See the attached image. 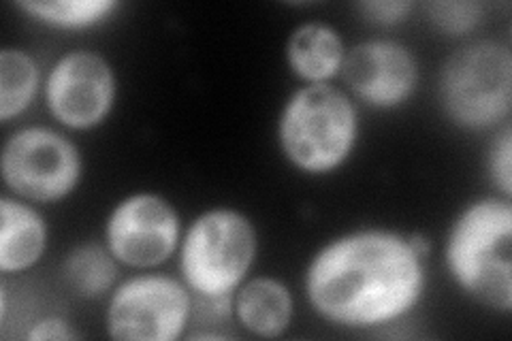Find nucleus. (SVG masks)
I'll return each mask as SVG.
<instances>
[{
    "label": "nucleus",
    "mask_w": 512,
    "mask_h": 341,
    "mask_svg": "<svg viewBox=\"0 0 512 341\" xmlns=\"http://www.w3.org/2000/svg\"><path fill=\"white\" fill-rule=\"evenodd\" d=\"M425 258L410 235L367 226L318 248L303 273V288L323 320L376 329L408 316L421 301Z\"/></svg>",
    "instance_id": "1"
},
{
    "label": "nucleus",
    "mask_w": 512,
    "mask_h": 341,
    "mask_svg": "<svg viewBox=\"0 0 512 341\" xmlns=\"http://www.w3.org/2000/svg\"><path fill=\"white\" fill-rule=\"evenodd\" d=\"M444 265L459 290L493 312L512 310V203L480 197L459 211L444 243Z\"/></svg>",
    "instance_id": "2"
},
{
    "label": "nucleus",
    "mask_w": 512,
    "mask_h": 341,
    "mask_svg": "<svg viewBox=\"0 0 512 341\" xmlns=\"http://www.w3.org/2000/svg\"><path fill=\"white\" fill-rule=\"evenodd\" d=\"M359 141V116L350 96L331 84L301 86L278 118V145L293 169L329 175L346 165Z\"/></svg>",
    "instance_id": "3"
},
{
    "label": "nucleus",
    "mask_w": 512,
    "mask_h": 341,
    "mask_svg": "<svg viewBox=\"0 0 512 341\" xmlns=\"http://www.w3.org/2000/svg\"><path fill=\"white\" fill-rule=\"evenodd\" d=\"M259 237L233 207H212L190 222L180 241L182 282L203 299L233 297L254 265Z\"/></svg>",
    "instance_id": "4"
},
{
    "label": "nucleus",
    "mask_w": 512,
    "mask_h": 341,
    "mask_svg": "<svg viewBox=\"0 0 512 341\" xmlns=\"http://www.w3.org/2000/svg\"><path fill=\"white\" fill-rule=\"evenodd\" d=\"M446 118L463 131H489L506 124L512 109L510 47L480 39L446 58L438 81Z\"/></svg>",
    "instance_id": "5"
},
{
    "label": "nucleus",
    "mask_w": 512,
    "mask_h": 341,
    "mask_svg": "<svg viewBox=\"0 0 512 341\" xmlns=\"http://www.w3.org/2000/svg\"><path fill=\"white\" fill-rule=\"evenodd\" d=\"M0 175L13 197L58 203L71 197L82 182L84 158L67 135L47 126H26L5 141Z\"/></svg>",
    "instance_id": "6"
},
{
    "label": "nucleus",
    "mask_w": 512,
    "mask_h": 341,
    "mask_svg": "<svg viewBox=\"0 0 512 341\" xmlns=\"http://www.w3.org/2000/svg\"><path fill=\"white\" fill-rule=\"evenodd\" d=\"M192 314L190 288L163 273H139L109 295L105 324L116 341H175Z\"/></svg>",
    "instance_id": "7"
},
{
    "label": "nucleus",
    "mask_w": 512,
    "mask_h": 341,
    "mask_svg": "<svg viewBox=\"0 0 512 341\" xmlns=\"http://www.w3.org/2000/svg\"><path fill=\"white\" fill-rule=\"evenodd\" d=\"M175 205L158 192H133L118 201L105 222V246L116 261L133 269L167 263L182 241Z\"/></svg>",
    "instance_id": "8"
},
{
    "label": "nucleus",
    "mask_w": 512,
    "mask_h": 341,
    "mask_svg": "<svg viewBox=\"0 0 512 341\" xmlns=\"http://www.w3.org/2000/svg\"><path fill=\"white\" fill-rule=\"evenodd\" d=\"M52 118L71 131L101 126L116 105L118 79L109 60L90 50L60 56L43 84Z\"/></svg>",
    "instance_id": "9"
},
{
    "label": "nucleus",
    "mask_w": 512,
    "mask_h": 341,
    "mask_svg": "<svg viewBox=\"0 0 512 341\" xmlns=\"http://www.w3.org/2000/svg\"><path fill=\"white\" fill-rule=\"evenodd\" d=\"M342 79L363 105L391 111L406 105L419 88V60L395 39H370L346 50Z\"/></svg>",
    "instance_id": "10"
},
{
    "label": "nucleus",
    "mask_w": 512,
    "mask_h": 341,
    "mask_svg": "<svg viewBox=\"0 0 512 341\" xmlns=\"http://www.w3.org/2000/svg\"><path fill=\"white\" fill-rule=\"evenodd\" d=\"M35 203L13 194L0 197V271L24 273L35 267L47 250V224Z\"/></svg>",
    "instance_id": "11"
},
{
    "label": "nucleus",
    "mask_w": 512,
    "mask_h": 341,
    "mask_svg": "<svg viewBox=\"0 0 512 341\" xmlns=\"http://www.w3.org/2000/svg\"><path fill=\"white\" fill-rule=\"evenodd\" d=\"M346 47L340 32L327 22H303L286 41V64L306 86L329 84L340 75Z\"/></svg>",
    "instance_id": "12"
},
{
    "label": "nucleus",
    "mask_w": 512,
    "mask_h": 341,
    "mask_svg": "<svg viewBox=\"0 0 512 341\" xmlns=\"http://www.w3.org/2000/svg\"><path fill=\"white\" fill-rule=\"evenodd\" d=\"M233 314L256 337H280L293 320V295L276 278H250L235 290Z\"/></svg>",
    "instance_id": "13"
},
{
    "label": "nucleus",
    "mask_w": 512,
    "mask_h": 341,
    "mask_svg": "<svg viewBox=\"0 0 512 341\" xmlns=\"http://www.w3.org/2000/svg\"><path fill=\"white\" fill-rule=\"evenodd\" d=\"M118 261L105 243L86 241L71 248L62 261V280L73 295L94 301L118 286Z\"/></svg>",
    "instance_id": "14"
},
{
    "label": "nucleus",
    "mask_w": 512,
    "mask_h": 341,
    "mask_svg": "<svg viewBox=\"0 0 512 341\" xmlns=\"http://www.w3.org/2000/svg\"><path fill=\"white\" fill-rule=\"evenodd\" d=\"M41 84L37 60L18 47L0 52V122L20 118L32 105Z\"/></svg>",
    "instance_id": "15"
},
{
    "label": "nucleus",
    "mask_w": 512,
    "mask_h": 341,
    "mask_svg": "<svg viewBox=\"0 0 512 341\" xmlns=\"http://www.w3.org/2000/svg\"><path fill=\"white\" fill-rule=\"evenodd\" d=\"M32 20L62 30H82L105 22L118 9L116 0H26L18 3Z\"/></svg>",
    "instance_id": "16"
},
{
    "label": "nucleus",
    "mask_w": 512,
    "mask_h": 341,
    "mask_svg": "<svg viewBox=\"0 0 512 341\" xmlns=\"http://www.w3.org/2000/svg\"><path fill=\"white\" fill-rule=\"evenodd\" d=\"M425 11L429 22L451 37L468 35L485 18V5L474 0H436L427 3Z\"/></svg>",
    "instance_id": "17"
},
{
    "label": "nucleus",
    "mask_w": 512,
    "mask_h": 341,
    "mask_svg": "<svg viewBox=\"0 0 512 341\" xmlns=\"http://www.w3.org/2000/svg\"><path fill=\"white\" fill-rule=\"evenodd\" d=\"M489 180L502 197H512V128L506 122L502 128H495V137L487 152Z\"/></svg>",
    "instance_id": "18"
},
{
    "label": "nucleus",
    "mask_w": 512,
    "mask_h": 341,
    "mask_svg": "<svg viewBox=\"0 0 512 341\" xmlns=\"http://www.w3.org/2000/svg\"><path fill=\"white\" fill-rule=\"evenodd\" d=\"M357 9L367 22L376 26H395L408 18L414 3H408V0H365L357 5Z\"/></svg>",
    "instance_id": "19"
},
{
    "label": "nucleus",
    "mask_w": 512,
    "mask_h": 341,
    "mask_svg": "<svg viewBox=\"0 0 512 341\" xmlns=\"http://www.w3.org/2000/svg\"><path fill=\"white\" fill-rule=\"evenodd\" d=\"M77 337L79 333L71 327V322L60 316H45L32 324L26 333V339L30 341H71Z\"/></svg>",
    "instance_id": "20"
}]
</instances>
